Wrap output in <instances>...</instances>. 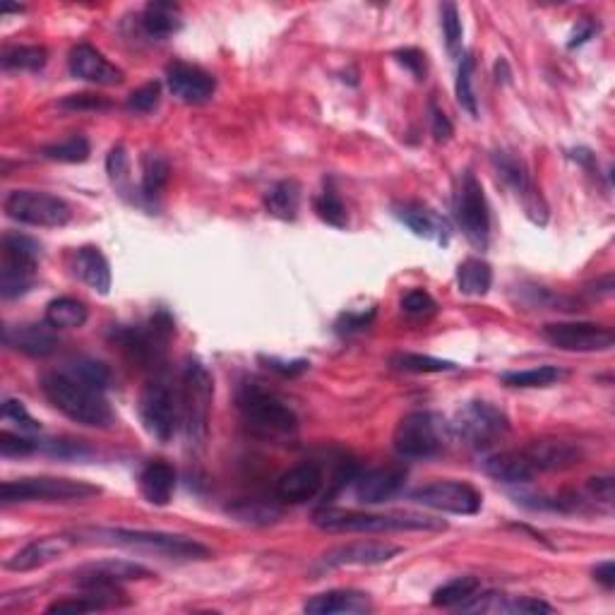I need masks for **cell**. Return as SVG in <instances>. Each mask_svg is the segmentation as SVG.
I'll use <instances>...</instances> for the list:
<instances>
[{"label":"cell","mask_w":615,"mask_h":615,"mask_svg":"<svg viewBox=\"0 0 615 615\" xmlns=\"http://www.w3.org/2000/svg\"><path fill=\"white\" fill-rule=\"evenodd\" d=\"M411 500L431 510L450 512V515H476L483 503L481 493L474 486L455 479L426 483L411 491Z\"/></svg>","instance_id":"obj_15"},{"label":"cell","mask_w":615,"mask_h":615,"mask_svg":"<svg viewBox=\"0 0 615 615\" xmlns=\"http://www.w3.org/2000/svg\"><path fill=\"white\" fill-rule=\"evenodd\" d=\"M481 591V582L476 577H455L452 582L435 589L433 606L438 608H462Z\"/></svg>","instance_id":"obj_35"},{"label":"cell","mask_w":615,"mask_h":615,"mask_svg":"<svg viewBox=\"0 0 615 615\" xmlns=\"http://www.w3.org/2000/svg\"><path fill=\"white\" fill-rule=\"evenodd\" d=\"M212 397L214 380L210 370L205 368V363L197 361V358H188L183 366L178 399H181V423L190 445H205L207 431H210Z\"/></svg>","instance_id":"obj_4"},{"label":"cell","mask_w":615,"mask_h":615,"mask_svg":"<svg viewBox=\"0 0 615 615\" xmlns=\"http://www.w3.org/2000/svg\"><path fill=\"white\" fill-rule=\"evenodd\" d=\"M450 428L464 445L481 450V447H491L510 433V419L495 404L476 399V402H467L457 411Z\"/></svg>","instance_id":"obj_9"},{"label":"cell","mask_w":615,"mask_h":615,"mask_svg":"<svg viewBox=\"0 0 615 615\" xmlns=\"http://www.w3.org/2000/svg\"><path fill=\"white\" fill-rule=\"evenodd\" d=\"M166 183H169V161L161 154H145V159H142V195L147 200H154Z\"/></svg>","instance_id":"obj_36"},{"label":"cell","mask_w":615,"mask_h":615,"mask_svg":"<svg viewBox=\"0 0 615 615\" xmlns=\"http://www.w3.org/2000/svg\"><path fill=\"white\" fill-rule=\"evenodd\" d=\"M3 260H0V296L5 301L20 298L32 291L37 282V262L41 246L34 238L8 231L0 241Z\"/></svg>","instance_id":"obj_7"},{"label":"cell","mask_w":615,"mask_h":615,"mask_svg":"<svg viewBox=\"0 0 615 615\" xmlns=\"http://www.w3.org/2000/svg\"><path fill=\"white\" fill-rule=\"evenodd\" d=\"M49 613H89V611H101V606L89 596H75V599H63V601H53L49 608Z\"/></svg>","instance_id":"obj_52"},{"label":"cell","mask_w":615,"mask_h":615,"mask_svg":"<svg viewBox=\"0 0 615 615\" xmlns=\"http://www.w3.org/2000/svg\"><path fill=\"white\" fill-rule=\"evenodd\" d=\"M77 546L75 534H56V536H41V539L29 541L25 548L10 555L5 560V570L10 572H32L39 567L53 563V560L63 558L70 548Z\"/></svg>","instance_id":"obj_16"},{"label":"cell","mask_w":615,"mask_h":615,"mask_svg":"<svg viewBox=\"0 0 615 615\" xmlns=\"http://www.w3.org/2000/svg\"><path fill=\"white\" fill-rule=\"evenodd\" d=\"M37 447L39 443H34V440L29 438H22V435H15L10 431L0 433V452H3V457H27L32 455Z\"/></svg>","instance_id":"obj_49"},{"label":"cell","mask_w":615,"mask_h":615,"mask_svg":"<svg viewBox=\"0 0 615 615\" xmlns=\"http://www.w3.org/2000/svg\"><path fill=\"white\" fill-rule=\"evenodd\" d=\"M322 488V471L318 464H298V467L284 471L279 476L277 486H274V495H277L282 503L289 505H301L313 500Z\"/></svg>","instance_id":"obj_24"},{"label":"cell","mask_w":615,"mask_h":615,"mask_svg":"<svg viewBox=\"0 0 615 615\" xmlns=\"http://www.w3.org/2000/svg\"><path fill=\"white\" fill-rule=\"evenodd\" d=\"M356 498L366 505H380L392 500L404 488L406 469L404 467H380L370 469L366 474L356 476Z\"/></svg>","instance_id":"obj_23"},{"label":"cell","mask_w":615,"mask_h":615,"mask_svg":"<svg viewBox=\"0 0 615 615\" xmlns=\"http://www.w3.org/2000/svg\"><path fill=\"white\" fill-rule=\"evenodd\" d=\"M77 543H97V546H118L135 553L159 555L169 560H207L212 551L205 543L181 534H166V531H145V529H77L73 531Z\"/></svg>","instance_id":"obj_1"},{"label":"cell","mask_w":615,"mask_h":615,"mask_svg":"<svg viewBox=\"0 0 615 615\" xmlns=\"http://www.w3.org/2000/svg\"><path fill=\"white\" fill-rule=\"evenodd\" d=\"M301 205V185L296 181H279L272 185L265 195V207L272 217L284 219V222H294Z\"/></svg>","instance_id":"obj_33"},{"label":"cell","mask_w":615,"mask_h":615,"mask_svg":"<svg viewBox=\"0 0 615 615\" xmlns=\"http://www.w3.org/2000/svg\"><path fill=\"white\" fill-rule=\"evenodd\" d=\"M390 363L392 368L404 370V373H445V370L457 368L452 361H443V358L423 354H397L392 356Z\"/></svg>","instance_id":"obj_40"},{"label":"cell","mask_w":615,"mask_h":615,"mask_svg":"<svg viewBox=\"0 0 615 615\" xmlns=\"http://www.w3.org/2000/svg\"><path fill=\"white\" fill-rule=\"evenodd\" d=\"M173 334H176V325H173L171 315L159 310L145 325L118 327V330H113L111 339L118 342V346L128 354V358H133L140 366H157Z\"/></svg>","instance_id":"obj_10"},{"label":"cell","mask_w":615,"mask_h":615,"mask_svg":"<svg viewBox=\"0 0 615 615\" xmlns=\"http://www.w3.org/2000/svg\"><path fill=\"white\" fill-rule=\"evenodd\" d=\"M73 272L77 279H82L89 289H94L97 294L106 296L111 291V267L106 255L99 248L85 246L75 253L73 260Z\"/></svg>","instance_id":"obj_29"},{"label":"cell","mask_w":615,"mask_h":615,"mask_svg":"<svg viewBox=\"0 0 615 615\" xmlns=\"http://www.w3.org/2000/svg\"><path fill=\"white\" fill-rule=\"evenodd\" d=\"M89 318V310L82 301H77V298L70 296H61V298H53V301L46 306L44 320L49 322L51 327H56V330H77V327H82Z\"/></svg>","instance_id":"obj_32"},{"label":"cell","mask_w":615,"mask_h":615,"mask_svg":"<svg viewBox=\"0 0 615 615\" xmlns=\"http://www.w3.org/2000/svg\"><path fill=\"white\" fill-rule=\"evenodd\" d=\"M589 493L594 495L596 500L601 503L611 505L613 503V479L611 476H596V479L589 481Z\"/></svg>","instance_id":"obj_57"},{"label":"cell","mask_w":615,"mask_h":615,"mask_svg":"<svg viewBox=\"0 0 615 615\" xmlns=\"http://www.w3.org/2000/svg\"><path fill=\"white\" fill-rule=\"evenodd\" d=\"M313 524L322 531H342V534H382V531H445V519L426 515H373V512L337 510V507H322L313 515Z\"/></svg>","instance_id":"obj_3"},{"label":"cell","mask_w":615,"mask_h":615,"mask_svg":"<svg viewBox=\"0 0 615 615\" xmlns=\"http://www.w3.org/2000/svg\"><path fill=\"white\" fill-rule=\"evenodd\" d=\"M142 29L147 37L152 39H166L176 34L183 25L181 8L176 3H166V0H154L142 13Z\"/></svg>","instance_id":"obj_31"},{"label":"cell","mask_w":615,"mask_h":615,"mask_svg":"<svg viewBox=\"0 0 615 615\" xmlns=\"http://www.w3.org/2000/svg\"><path fill=\"white\" fill-rule=\"evenodd\" d=\"M20 5H0V13H20Z\"/></svg>","instance_id":"obj_61"},{"label":"cell","mask_w":615,"mask_h":615,"mask_svg":"<svg viewBox=\"0 0 615 615\" xmlns=\"http://www.w3.org/2000/svg\"><path fill=\"white\" fill-rule=\"evenodd\" d=\"M435 306L433 296L423 289H411L402 296V310L411 318H423V315H431Z\"/></svg>","instance_id":"obj_47"},{"label":"cell","mask_w":615,"mask_h":615,"mask_svg":"<svg viewBox=\"0 0 615 615\" xmlns=\"http://www.w3.org/2000/svg\"><path fill=\"white\" fill-rule=\"evenodd\" d=\"M267 366H270L272 370H277V373H282V375H298V373H303V370H308V361H291V363H286V361H277V358H267Z\"/></svg>","instance_id":"obj_58"},{"label":"cell","mask_w":615,"mask_h":615,"mask_svg":"<svg viewBox=\"0 0 615 615\" xmlns=\"http://www.w3.org/2000/svg\"><path fill=\"white\" fill-rule=\"evenodd\" d=\"M455 217L471 246L486 250L488 238H491V212H488L483 185L471 171L462 176V185L455 197Z\"/></svg>","instance_id":"obj_13"},{"label":"cell","mask_w":615,"mask_h":615,"mask_svg":"<svg viewBox=\"0 0 615 615\" xmlns=\"http://www.w3.org/2000/svg\"><path fill=\"white\" fill-rule=\"evenodd\" d=\"M495 611H505V613H553V606H548L546 601L534 599V596H522V599L515 601H503L498 599V608Z\"/></svg>","instance_id":"obj_50"},{"label":"cell","mask_w":615,"mask_h":615,"mask_svg":"<svg viewBox=\"0 0 615 615\" xmlns=\"http://www.w3.org/2000/svg\"><path fill=\"white\" fill-rule=\"evenodd\" d=\"M524 455L531 459L536 471H565L577 467L582 459L579 447L565 440H536L524 447Z\"/></svg>","instance_id":"obj_27"},{"label":"cell","mask_w":615,"mask_h":615,"mask_svg":"<svg viewBox=\"0 0 615 615\" xmlns=\"http://www.w3.org/2000/svg\"><path fill=\"white\" fill-rule=\"evenodd\" d=\"M493 164L500 176H503V181L515 190L517 197H522V205L529 217L534 219L536 224H546V207L541 205V195L536 193L534 185H531L527 164L512 152H495Z\"/></svg>","instance_id":"obj_17"},{"label":"cell","mask_w":615,"mask_h":615,"mask_svg":"<svg viewBox=\"0 0 615 615\" xmlns=\"http://www.w3.org/2000/svg\"><path fill=\"white\" fill-rule=\"evenodd\" d=\"M41 390L63 416L80 423V426L111 428L113 421H116L111 404L104 397V390L75 378L65 368L46 373L41 378Z\"/></svg>","instance_id":"obj_2"},{"label":"cell","mask_w":615,"mask_h":615,"mask_svg":"<svg viewBox=\"0 0 615 615\" xmlns=\"http://www.w3.org/2000/svg\"><path fill=\"white\" fill-rule=\"evenodd\" d=\"M152 572L147 567L130 563V560H99V563H87L75 570V582L80 589L92 587H121L125 582L133 579H147Z\"/></svg>","instance_id":"obj_18"},{"label":"cell","mask_w":615,"mask_h":615,"mask_svg":"<svg viewBox=\"0 0 615 615\" xmlns=\"http://www.w3.org/2000/svg\"><path fill=\"white\" fill-rule=\"evenodd\" d=\"M315 212H318L322 222H327L330 226H337V229H344L346 226V207L334 190H325V193L315 197Z\"/></svg>","instance_id":"obj_44"},{"label":"cell","mask_w":615,"mask_h":615,"mask_svg":"<svg viewBox=\"0 0 615 615\" xmlns=\"http://www.w3.org/2000/svg\"><path fill=\"white\" fill-rule=\"evenodd\" d=\"M176 491V471L166 462H149L140 474V493L147 503L164 507Z\"/></svg>","instance_id":"obj_30"},{"label":"cell","mask_w":615,"mask_h":615,"mask_svg":"<svg viewBox=\"0 0 615 615\" xmlns=\"http://www.w3.org/2000/svg\"><path fill=\"white\" fill-rule=\"evenodd\" d=\"M159 97H161L159 82H147V85H142L140 89H135V92L130 94L125 106H128V111L135 113H152L159 106Z\"/></svg>","instance_id":"obj_46"},{"label":"cell","mask_w":615,"mask_h":615,"mask_svg":"<svg viewBox=\"0 0 615 615\" xmlns=\"http://www.w3.org/2000/svg\"><path fill=\"white\" fill-rule=\"evenodd\" d=\"M3 210L15 222L44 226V229H61L73 217L63 197L44 193V190H13L3 200Z\"/></svg>","instance_id":"obj_11"},{"label":"cell","mask_w":615,"mask_h":615,"mask_svg":"<svg viewBox=\"0 0 615 615\" xmlns=\"http://www.w3.org/2000/svg\"><path fill=\"white\" fill-rule=\"evenodd\" d=\"M493 282V272L491 265L481 258H469L459 265L457 270V284L459 291L467 296H483L488 294Z\"/></svg>","instance_id":"obj_34"},{"label":"cell","mask_w":615,"mask_h":615,"mask_svg":"<svg viewBox=\"0 0 615 615\" xmlns=\"http://www.w3.org/2000/svg\"><path fill=\"white\" fill-rule=\"evenodd\" d=\"M61 109L65 111H104L109 109V101L99 94H70L61 101Z\"/></svg>","instance_id":"obj_51"},{"label":"cell","mask_w":615,"mask_h":615,"mask_svg":"<svg viewBox=\"0 0 615 615\" xmlns=\"http://www.w3.org/2000/svg\"><path fill=\"white\" fill-rule=\"evenodd\" d=\"M65 370L73 373L75 378L89 382L92 387H99V390H106L111 382L109 366L101 361H94V358H75V361L65 363Z\"/></svg>","instance_id":"obj_41"},{"label":"cell","mask_w":615,"mask_h":615,"mask_svg":"<svg viewBox=\"0 0 615 615\" xmlns=\"http://www.w3.org/2000/svg\"><path fill=\"white\" fill-rule=\"evenodd\" d=\"M440 22H443L445 46H447V51H450V56L452 58H462L464 27H462V20H459L457 5L445 3L443 8H440Z\"/></svg>","instance_id":"obj_43"},{"label":"cell","mask_w":615,"mask_h":615,"mask_svg":"<svg viewBox=\"0 0 615 615\" xmlns=\"http://www.w3.org/2000/svg\"><path fill=\"white\" fill-rule=\"evenodd\" d=\"M565 378V370L558 366H539L529 370H517V373H503L500 380L510 387H548Z\"/></svg>","instance_id":"obj_37"},{"label":"cell","mask_w":615,"mask_h":615,"mask_svg":"<svg viewBox=\"0 0 615 615\" xmlns=\"http://www.w3.org/2000/svg\"><path fill=\"white\" fill-rule=\"evenodd\" d=\"M394 450L402 459H433L445 450V426L431 411H414L399 421Z\"/></svg>","instance_id":"obj_12"},{"label":"cell","mask_w":615,"mask_h":615,"mask_svg":"<svg viewBox=\"0 0 615 615\" xmlns=\"http://www.w3.org/2000/svg\"><path fill=\"white\" fill-rule=\"evenodd\" d=\"M238 409L250 431L262 438H279L298 428V419L289 404L277 394L262 390L260 385H243L238 392Z\"/></svg>","instance_id":"obj_6"},{"label":"cell","mask_w":615,"mask_h":615,"mask_svg":"<svg viewBox=\"0 0 615 615\" xmlns=\"http://www.w3.org/2000/svg\"><path fill=\"white\" fill-rule=\"evenodd\" d=\"M41 157L61 161V164H82L89 159V140L85 135H73L68 140L53 142V145L41 149Z\"/></svg>","instance_id":"obj_38"},{"label":"cell","mask_w":615,"mask_h":615,"mask_svg":"<svg viewBox=\"0 0 615 615\" xmlns=\"http://www.w3.org/2000/svg\"><path fill=\"white\" fill-rule=\"evenodd\" d=\"M428 116H431V130H433V137L438 142H447L452 137V133H455V128H452L450 118L445 116V111L440 109L435 101H428Z\"/></svg>","instance_id":"obj_53"},{"label":"cell","mask_w":615,"mask_h":615,"mask_svg":"<svg viewBox=\"0 0 615 615\" xmlns=\"http://www.w3.org/2000/svg\"><path fill=\"white\" fill-rule=\"evenodd\" d=\"M303 611L310 615H358L373 611L370 596L356 589H332L306 601Z\"/></svg>","instance_id":"obj_26"},{"label":"cell","mask_w":615,"mask_h":615,"mask_svg":"<svg viewBox=\"0 0 615 615\" xmlns=\"http://www.w3.org/2000/svg\"><path fill=\"white\" fill-rule=\"evenodd\" d=\"M5 346L20 351L25 356L44 358L51 356L53 351L61 346L56 327H51L49 322H25V325H8L3 332Z\"/></svg>","instance_id":"obj_22"},{"label":"cell","mask_w":615,"mask_h":615,"mask_svg":"<svg viewBox=\"0 0 615 615\" xmlns=\"http://www.w3.org/2000/svg\"><path fill=\"white\" fill-rule=\"evenodd\" d=\"M166 85H169L173 97L185 101V104H205L207 99H212L217 80L197 65L176 61L166 68Z\"/></svg>","instance_id":"obj_19"},{"label":"cell","mask_w":615,"mask_h":615,"mask_svg":"<svg viewBox=\"0 0 615 615\" xmlns=\"http://www.w3.org/2000/svg\"><path fill=\"white\" fill-rule=\"evenodd\" d=\"M140 419L145 431L159 443H169L181 426L178 387L166 375H154L140 392Z\"/></svg>","instance_id":"obj_8"},{"label":"cell","mask_w":615,"mask_h":615,"mask_svg":"<svg viewBox=\"0 0 615 615\" xmlns=\"http://www.w3.org/2000/svg\"><path fill=\"white\" fill-rule=\"evenodd\" d=\"M101 488L87 481L58 479V476H25V479L5 481L0 486L3 505L15 503H80L99 495Z\"/></svg>","instance_id":"obj_5"},{"label":"cell","mask_w":615,"mask_h":615,"mask_svg":"<svg viewBox=\"0 0 615 615\" xmlns=\"http://www.w3.org/2000/svg\"><path fill=\"white\" fill-rule=\"evenodd\" d=\"M483 471L488 476L500 483H529L539 471H536L531 459L524 455V450H505V452H493L481 462Z\"/></svg>","instance_id":"obj_28"},{"label":"cell","mask_w":615,"mask_h":615,"mask_svg":"<svg viewBox=\"0 0 615 615\" xmlns=\"http://www.w3.org/2000/svg\"><path fill=\"white\" fill-rule=\"evenodd\" d=\"M541 337L555 349L577 351V354L611 351L615 344L613 330L596 322H553L543 327Z\"/></svg>","instance_id":"obj_14"},{"label":"cell","mask_w":615,"mask_h":615,"mask_svg":"<svg viewBox=\"0 0 615 615\" xmlns=\"http://www.w3.org/2000/svg\"><path fill=\"white\" fill-rule=\"evenodd\" d=\"M474 56H462L459 58V70H457V101L471 118L479 116V106H476L474 87H471V77H474Z\"/></svg>","instance_id":"obj_42"},{"label":"cell","mask_w":615,"mask_h":615,"mask_svg":"<svg viewBox=\"0 0 615 615\" xmlns=\"http://www.w3.org/2000/svg\"><path fill=\"white\" fill-rule=\"evenodd\" d=\"M397 217L404 226H409L416 236L426 238V241H435L438 246H447L450 241V226L438 212L431 210L423 202H406V205L397 207Z\"/></svg>","instance_id":"obj_25"},{"label":"cell","mask_w":615,"mask_h":615,"mask_svg":"<svg viewBox=\"0 0 615 615\" xmlns=\"http://www.w3.org/2000/svg\"><path fill=\"white\" fill-rule=\"evenodd\" d=\"M373 318H375L373 308H370L368 313H344L334 327H337L339 334H351V332L363 330V327H368L370 322H373Z\"/></svg>","instance_id":"obj_54"},{"label":"cell","mask_w":615,"mask_h":615,"mask_svg":"<svg viewBox=\"0 0 615 615\" xmlns=\"http://www.w3.org/2000/svg\"><path fill=\"white\" fill-rule=\"evenodd\" d=\"M594 579L601 584L603 589H613L615 587V563H613V560H606V563L596 565Z\"/></svg>","instance_id":"obj_59"},{"label":"cell","mask_w":615,"mask_h":615,"mask_svg":"<svg viewBox=\"0 0 615 615\" xmlns=\"http://www.w3.org/2000/svg\"><path fill=\"white\" fill-rule=\"evenodd\" d=\"M402 553V548L394 546V543L385 541H356L346 543V546H337L332 551H327L320 558L322 567H346V565H358V567H370V565H382L390 563L394 555Z\"/></svg>","instance_id":"obj_21"},{"label":"cell","mask_w":615,"mask_h":615,"mask_svg":"<svg viewBox=\"0 0 615 615\" xmlns=\"http://www.w3.org/2000/svg\"><path fill=\"white\" fill-rule=\"evenodd\" d=\"M599 32V27L594 25V22H582V27L577 29L575 32V37H572V41L567 46H570V49H575V46H582V44H587V41L594 37V34Z\"/></svg>","instance_id":"obj_60"},{"label":"cell","mask_w":615,"mask_h":615,"mask_svg":"<svg viewBox=\"0 0 615 615\" xmlns=\"http://www.w3.org/2000/svg\"><path fill=\"white\" fill-rule=\"evenodd\" d=\"M229 512L238 519V522L246 524H272L279 519V510H274L270 505L255 503V500H250V503L248 500H243V503L229 507Z\"/></svg>","instance_id":"obj_45"},{"label":"cell","mask_w":615,"mask_h":615,"mask_svg":"<svg viewBox=\"0 0 615 615\" xmlns=\"http://www.w3.org/2000/svg\"><path fill=\"white\" fill-rule=\"evenodd\" d=\"M3 419L17 423V426H20V431H25V433H39L41 431V423L34 419V416L25 409V404L17 402V399H5Z\"/></svg>","instance_id":"obj_48"},{"label":"cell","mask_w":615,"mask_h":615,"mask_svg":"<svg viewBox=\"0 0 615 615\" xmlns=\"http://www.w3.org/2000/svg\"><path fill=\"white\" fill-rule=\"evenodd\" d=\"M106 169H109V176L111 181H121V178L128 173V154H125L123 145H116L111 149L109 159H106Z\"/></svg>","instance_id":"obj_56"},{"label":"cell","mask_w":615,"mask_h":615,"mask_svg":"<svg viewBox=\"0 0 615 615\" xmlns=\"http://www.w3.org/2000/svg\"><path fill=\"white\" fill-rule=\"evenodd\" d=\"M68 68L77 80L92 82V85L101 87H116L123 85L125 75L121 68H116L104 53L94 49L89 44H77L73 51H70L68 58Z\"/></svg>","instance_id":"obj_20"},{"label":"cell","mask_w":615,"mask_h":615,"mask_svg":"<svg viewBox=\"0 0 615 615\" xmlns=\"http://www.w3.org/2000/svg\"><path fill=\"white\" fill-rule=\"evenodd\" d=\"M46 53L44 46H13V49L3 51V68L5 70H29V73H37L46 65Z\"/></svg>","instance_id":"obj_39"},{"label":"cell","mask_w":615,"mask_h":615,"mask_svg":"<svg viewBox=\"0 0 615 615\" xmlns=\"http://www.w3.org/2000/svg\"><path fill=\"white\" fill-rule=\"evenodd\" d=\"M394 56H397L399 63L406 65V68L416 75V80H423V75H426V56H423L421 51L404 49V51L394 53Z\"/></svg>","instance_id":"obj_55"}]
</instances>
